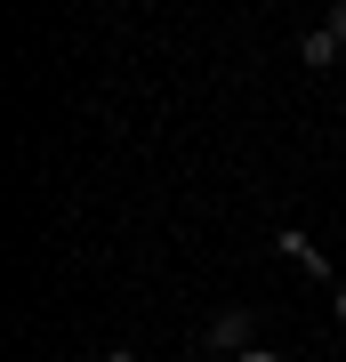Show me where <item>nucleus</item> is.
Segmentation results:
<instances>
[{
	"label": "nucleus",
	"mask_w": 346,
	"mask_h": 362,
	"mask_svg": "<svg viewBox=\"0 0 346 362\" xmlns=\"http://www.w3.org/2000/svg\"><path fill=\"white\" fill-rule=\"evenodd\" d=\"M105 362H137V354H129V346H113V354H105Z\"/></svg>",
	"instance_id": "0eeeda50"
},
{
	"label": "nucleus",
	"mask_w": 346,
	"mask_h": 362,
	"mask_svg": "<svg viewBox=\"0 0 346 362\" xmlns=\"http://www.w3.org/2000/svg\"><path fill=\"white\" fill-rule=\"evenodd\" d=\"M298 57H306V65H338V33H330V25H314L306 40H298Z\"/></svg>",
	"instance_id": "7ed1b4c3"
},
{
	"label": "nucleus",
	"mask_w": 346,
	"mask_h": 362,
	"mask_svg": "<svg viewBox=\"0 0 346 362\" xmlns=\"http://www.w3.org/2000/svg\"><path fill=\"white\" fill-rule=\"evenodd\" d=\"M250 330H258V314H250V306H226L218 322H209V346L233 362V354H250Z\"/></svg>",
	"instance_id": "f257e3e1"
},
{
	"label": "nucleus",
	"mask_w": 346,
	"mask_h": 362,
	"mask_svg": "<svg viewBox=\"0 0 346 362\" xmlns=\"http://www.w3.org/2000/svg\"><path fill=\"white\" fill-rule=\"evenodd\" d=\"M282 258H298V266L314 274V282H330V258H322V250L306 242V233H282Z\"/></svg>",
	"instance_id": "f03ea898"
},
{
	"label": "nucleus",
	"mask_w": 346,
	"mask_h": 362,
	"mask_svg": "<svg viewBox=\"0 0 346 362\" xmlns=\"http://www.w3.org/2000/svg\"><path fill=\"white\" fill-rule=\"evenodd\" d=\"M330 314H338V322H346V290H330Z\"/></svg>",
	"instance_id": "423d86ee"
},
{
	"label": "nucleus",
	"mask_w": 346,
	"mask_h": 362,
	"mask_svg": "<svg viewBox=\"0 0 346 362\" xmlns=\"http://www.w3.org/2000/svg\"><path fill=\"white\" fill-rule=\"evenodd\" d=\"M330 33H338V49H346V0H338V8H330Z\"/></svg>",
	"instance_id": "20e7f679"
},
{
	"label": "nucleus",
	"mask_w": 346,
	"mask_h": 362,
	"mask_svg": "<svg viewBox=\"0 0 346 362\" xmlns=\"http://www.w3.org/2000/svg\"><path fill=\"white\" fill-rule=\"evenodd\" d=\"M233 362H282V354H266V346H250V354H233Z\"/></svg>",
	"instance_id": "39448f33"
}]
</instances>
